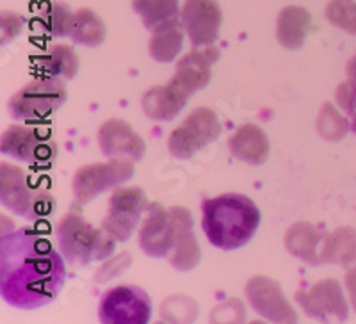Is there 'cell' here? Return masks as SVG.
<instances>
[{
    "mask_svg": "<svg viewBox=\"0 0 356 324\" xmlns=\"http://www.w3.org/2000/svg\"><path fill=\"white\" fill-rule=\"evenodd\" d=\"M31 228L2 234L0 294L11 307L34 310L52 303L66 280L65 257Z\"/></svg>",
    "mask_w": 356,
    "mask_h": 324,
    "instance_id": "cell-1",
    "label": "cell"
},
{
    "mask_svg": "<svg viewBox=\"0 0 356 324\" xmlns=\"http://www.w3.org/2000/svg\"><path fill=\"white\" fill-rule=\"evenodd\" d=\"M262 221L255 202L244 195L216 196L203 202L202 228L207 239L218 250L234 252L246 246Z\"/></svg>",
    "mask_w": 356,
    "mask_h": 324,
    "instance_id": "cell-2",
    "label": "cell"
},
{
    "mask_svg": "<svg viewBox=\"0 0 356 324\" xmlns=\"http://www.w3.org/2000/svg\"><path fill=\"white\" fill-rule=\"evenodd\" d=\"M57 243L65 260L70 264L88 266L111 259L116 250L113 235L104 228H95L84 216L70 212L57 223Z\"/></svg>",
    "mask_w": 356,
    "mask_h": 324,
    "instance_id": "cell-3",
    "label": "cell"
},
{
    "mask_svg": "<svg viewBox=\"0 0 356 324\" xmlns=\"http://www.w3.org/2000/svg\"><path fill=\"white\" fill-rule=\"evenodd\" d=\"M0 202L25 219H41L56 211V200L50 193L36 189L29 175L11 162L0 164Z\"/></svg>",
    "mask_w": 356,
    "mask_h": 324,
    "instance_id": "cell-4",
    "label": "cell"
},
{
    "mask_svg": "<svg viewBox=\"0 0 356 324\" xmlns=\"http://www.w3.org/2000/svg\"><path fill=\"white\" fill-rule=\"evenodd\" d=\"M221 132L222 125L218 113L211 107H196L177 129H173L168 138V152L178 161H187L214 143Z\"/></svg>",
    "mask_w": 356,
    "mask_h": 324,
    "instance_id": "cell-5",
    "label": "cell"
},
{
    "mask_svg": "<svg viewBox=\"0 0 356 324\" xmlns=\"http://www.w3.org/2000/svg\"><path fill=\"white\" fill-rule=\"evenodd\" d=\"M66 100L68 91L61 79H36L9 98V113L17 120L36 122L61 109Z\"/></svg>",
    "mask_w": 356,
    "mask_h": 324,
    "instance_id": "cell-6",
    "label": "cell"
},
{
    "mask_svg": "<svg viewBox=\"0 0 356 324\" xmlns=\"http://www.w3.org/2000/svg\"><path fill=\"white\" fill-rule=\"evenodd\" d=\"M134 177V161L109 159L79 168L73 175L72 191L75 202L86 205L107 189L122 186Z\"/></svg>",
    "mask_w": 356,
    "mask_h": 324,
    "instance_id": "cell-7",
    "label": "cell"
},
{
    "mask_svg": "<svg viewBox=\"0 0 356 324\" xmlns=\"http://www.w3.org/2000/svg\"><path fill=\"white\" fill-rule=\"evenodd\" d=\"M98 317L104 324H146L152 319V300L138 285H118L102 296Z\"/></svg>",
    "mask_w": 356,
    "mask_h": 324,
    "instance_id": "cell-8",
    "label": "cell"
},
{
    "mask_svg": "<svg viewBox=\"0 0 356 324\" xmlns=\"http://www.w3.org/2000/svg\"><path fill=\"white\" fill-rule=\"evenodd\" d=\"M148 198L141 187L118 186L109 200L106 218L102 219V228L109 232L118 243H125L138 228L143 214L148 209Z\"/></svg>",
    "mask_w": 356,
    "mask_h": 324,
    "instance_id": "cell-9",
    "label": "cell"
},
{
    "mask_svg": "<svg viewBox=\"0 0 356 324\" xmlns=\"http://www.w3.org/2000/svg\"><path fill=\"white\" fill-rule=\"evenodd\" d=\"M294 300L308 317L321 323H344L349 317V305L344 298V289L333 278L321 280L310 289L298 291Z\"/></svg>",
    "mask_w": 356,
    "mask_h": 324,
    "instance_id": "cell-10",
    "label": "cell"
},
{
    "mask_svg": "<svg viewBox=\"0 0 356 324\" xmlns=\"http://www.w3.org/2000/svg\"><path fill=\"white\" fill-rule=\"evenodd\" d=\"M244 294L250 307L264 319L278 324H291L298 321V314L285 298L276 280L266 275H257L248 280Z\"/></svg>",
    "mask_w": 356,
    "mask_h": 324,
    "instance_id": "cell-11",
    "label": "cell"
},
{
    "mask_svg": "<svg viewBox=\"0 0 356 324\" xmlns=\"http://www.w3.org/2000/svg\"><path fill=\"white\" fill-rule=\"evenodd\" d=\"M186 34L195 49L214 45L219 36L222 11L216 0H186L180 9Z\"/></svg>",
    "mask_w": 356,
    "mask_h": 324,
    "instance_id": "cell-12",
    "label": "cell"
},
{
    "mask_svg": "<svg viewBox=\"0 0 356 324\" xmlns=\"http://www.w3.org/2000/svg\"><path fill=\"white\" fill-rule=\"evenodd\" d=\"M0 152L17 161L44 162L56 157V143L40 130L25 125H11L0 138Z\"/></svg>",
    "mask_w": 356,
    "mask_h": 324,
    "instance_id": "cell-13",
    "label": "cell"
},
{
    "mask_svg": "<svg viewBox=\"0 0 356 324\" xmlns=\"http://www.w3.org/2000/svg\"><path fill=\"white\" fill-rule=\"evenodd\" d=\"M175 239L177 230L170 209H164L159 202L150 203L138 234V243L143 252L154 259L170 257L175 248Z\"/></svg>",
    "mask_w": 356,
    "mask_h": 324,
    "instance_id": "cell-14",
    "label": "cell"
},
{
    "mask_svg": "<svg viewBox=\"0 0 356 324\" xmlns=\"http://www.w3.org/2000/svg\"><path fill=\"white\" fill-rule=\"evenodd\" d=\"M219 59V50L214 45L195 49L178 59L175 75L168 84L180 91L184 97L191 98L203 90L212 79V65Z\"/></svg>",
    "mask_w": 356,
    "mask_h": 324,
    "instance_id": "cell-15",
    "label": "cell"
},
{
    "mask_svg": "<svg viewBox=\"0 0 356 324\" xmlns=\"http://www.w3.org/2000/svg\"><path fill=\"white\" fill-rule=\"evenodd\" d=\"M98 146L109 159H130L139 162L146 154V143L141 136L120 118H111L98 129Z\"/></svg>",
    "mask_w": 356,
    "mask_h": 324,
    "instance_id": "cell-16",
    "label": "cell"
},
{
    "mask_svg": "<svg viewBox=\"0 0 356 324\" xmlns=\"http://www.w3.org/2000/svg\"><path fill=\"white\" fill-rule=\"evenodd\" d=\"M170 214L173 218L175 230H177V239L175 248L170 255V262L178 271H191L195 269L202 259L198 239L195 235V223L193 216L186 207H170Z\"/></svg>",
    "mask_w": 356,
    "mask_h": 324,
    "instance_id": "cell-17",
    "label": "cell"
},
{
    "mask_svg": "<svg viewBox=\"0 0 356 324\" xmlns=\"http://www.w3.org/2000/svg\"><path fill=\"white\" fill-rule=\"evenodd\" d=\"M326 235L328 234L321 232L312 223L298 221V223L291 225L287 234H285V250L303 264L321 266Z\"/></svg>",
    "mask_w": 356,
    "mask_h": 324,
    "instance_id": "cell-18",
    "label": "cell"
},
{
    "mask_svg": "<svg viewBox=\"0 0 356 324\" xmlns=\"http://www.w3.org/2000/svg\"><path fill=\"white\" fill-rule=\"evenodd\" d=\"M228 150L244 164L260 166L269 157V138L259 125L246 123L228 139Z\"/></svg>",
    "mask_w": 356,
    "mask_h": 324,
    "instance_id": "cell-19",
    "label": "cell"
},
{
    "mask_svg": "<svg viewBox=\"0 0 356 324\" xmlns=\"http://www.w3.org/2000/svg\"><path fill=\"white\" fill-rule=\"evenodd\" d=\"M312 29V15L303 6H287L276 18V40L284 49L300 50Z\"/></svg>",
    "mask_w": 356,
    "mask_h": 324,
    "instance_id": "cell-20",
    "label": "cell"
},
{
    "mask_svg": "<svg viewBox=\"0 0 356 324\" xmlns=\"http://www.w3.org/2000/svg\"><path fill=\"white\" fill-rule=\"evenodd\" d=\"M189 98L184 97L173 86H154L141 97L143 113L154 122H171L186 107Z\"/></svg>",
    "mask_w": 356,
    "mask_h": 324,
    "instance_id": "cell-21",
    "label": "cell"
},
{
    "mask_svg": "<svg viewBox=\"0 0 356 324\" xmlns=\"http://www.w3.org/2000/svg\"><path fill=\"white\" fill-rule=\"evenodd\" d=\"M184 36H186V29L180 18H173L155 27L148 41V52L152 59L157 63L175 61L184 47Z\"/></svg>",
    "mask_w": 356,
    "mask_h": 324,
    "instance_id": "cell-22",
    "label": "cell"
},
{
    "mask_svg": "<svg viewBox=\"0 0 356 324\" xmlns=\"http://www.w3.org/2000/svg\"><path fill=\"white\" fill-rule=\"evenodd\" d=\"M40 72L44 77L72 81L79 73L81 63L75 50L68 45H50L49 50L40 57Z\"/></svg>",
    "mask_w": 356,
    "mask_h": 324,
    "instance_id": "cell-23",
    "label": "cell"
},
{
    "mask_svg": "<svg viewBox=\"0 0 356 324\" xmlns=\"http://www.w3.org/2000/svg\"><path fill=\"white\" fill-rule=\"evenodd\" d=\"M75 24V13L65 2H44L36 13V25L41 33L52 38L70 36Z\"/></svg>",
    "mask_w": 356,
    "mask_h": 324,
    "instance_id": "cell-24",
    "label": "cell"
},
{
    "mask_svg": "<svg viewBox=\"0 0 356 324\" xmlns=\"http://www.w3.org/2000/svg\"><path fill=\"white\" fill-rule=\"evenodd\" d=\"M323 264L351 266L356 264V230L340 227L326 235L323 250Z\"/></svg>",
    "mask_w": 356,
    "mask_h": 324,
    "instance_id": "cell-25",
    "label": "cell"
},
{
    "mask_svg": "<svg viewBox=\"0 0 356 324\" xmlns=\"http://www.w3.org/2000/svg\"><path fill=\"white\" fill-rule=\"evenodd\" d=\"M106 24L93 9L82 8L75 13V24H73V31L70 34L73 43L88 47V49H97L106 41Z\"/></svg>",
    "mask_w": 356,
    "mask_h": 324,
    "instance_id": "cell-26",
    "label": "cell"
},
{
    "mask_svg": "<svg viewBox=\"0 0 356 324\" xmlns=\"http://www.w3.org/2000/svg\"><path fill=\"white\" fill-rule=\"evenodd\" d=\"M180 0H132V9L139 15L143 25L148 31L178 18L180 15Z\"/></svg>",
    "mask_w": 356,
    "mask_h": 324,
    "instance_id": "cell-27",
    "label": "cell"
},
{
    "mask_svg": "<svg viewBox=\"0 0 356 324\" xmlns=\"http://www.w3.org/2000/svg\"><path fill=\"white\" fill-rule=\"evenodd\" d=\"M316 127L321 138H324L326 141H340L349 132V122L330 102L323 104V107H321Z\"/></svg>",
    "mask_w": 356,
    "mask_h": 324,
    "instance_id": "cell-28",
    "label": "cell"
},
{
    "mask_svg": "<svg viewBox=\"0 0 356 324\" xmlns=\"http://www.w3.org/2000/svg\"><path fill=\"white\" fill-rule=\"evenodd\" d=\"M326 20L333 27L356 36V2L355 0H330L326 4Z\"/></svg>",
    "mask_w": 356,
    "mask_h": 324,
    "instance_id": "cell-29",
    "label": "cell"
},
{
    "mask_svg": "<svg viewBox=\"0 0 356 324\" xmlns=\"http://www.w3.org/2000/svg\"><path fill=\"white\" fill-rule=\"evenodd\" d=\"M196 316V301L187 296H171L162 303V317L170 323H193Z\"/></svg>",
    "mask_w": 356,
    "mask_h": 324,
    "instance_id": "cell-30",
    "label": "cell"
},
{
    "mask_svg": "<svg viewBox=\"0 0 356 324\" xmlns=\"http://www.w3.org/2000/svg\"><path fill=\"white\" fill-rule=\"evenodd\" d=\"M25 18L15 11H2L0 13V43L6 47L11 43L15 38H18L24 31Z\"/></svg>",
    "mask_w": 356,
    "mask_h": 324,
    "instance_id": "cell-31",
    "label": "cell"
},
{
    "mask_svg": "<svg viewBox=\"0 0 356 324\" xmlns=\"http://www.w3.org/2000/svg\"><path fill=\"white\" fill-rule=\"evenodd\" d=\"M212 323H244L246 312L239 300H228L225 303L218 305L212 312Z\"/></svg>",
    "mask_w": 356,
    "mask_h": 324,
    "instance_id": "cell-32",
    "label": "cell"
},
{
    "mask_svg": "<svg viewBox=\"0 0 356 324\" xmlns=\"http://www.w3.org/2000/svg\"><path fill=\"white\" fill-rule=\"evenodd\" d=\"M132 264V255L129 252H123L122 255L114 257V259L104 260V266L97 271V282H107L111 278L122 275L127 268Z\"/></svg>",
    "mask_w": 356,
    "mask_h": 324,
    "instance_id": "cell-33",
    "label": "cell"
},
{
    "mask_svg": "<svg viewBox=\"0 0 356 324\" xmlns=\"http://www.w3.org/2000/svg\"><path fill=\"white\" fill-rule=\"evenodd\" d=\"M335 102L344 113H356V79L348 77V81L339 84L335 91Z\"/></svg>",
    "mask_w": 356,
    "mask_h": 324,
    "instance_id": "cell-34",
    "label": "cell"
},
{
    "mask_svg": "<svg viewBox=\"0 0 356 324\" xmlns=\"http://www.w3.org/2000/svg\"><path fill=\"white\" fill-rule=\"evenodd\" d=\"M346 282V289L349 292V303H351L353 310L356 312V264L353 268H349V271L346 273L344 276Z\"/></svg>",
    "mask_w": 356,
    "mask_h": 324,
    "instance_id": "cell-35",
    "label": "cell"
},
{
    "mask_svg": "<svg viewBox=\"0 0 356 324\" xmlns=\"http://www.w3.org/2000/svg\"><path fill=\"white\" fill-rule=\"evenodd\" d=\"M346 70H348V77L356 79V54L351 57V59H349L348 68H346Z\"/></svg>",
    "mask_w": 356,
    "mask_h": 324,
    "instance_id": "cell-36",
    "label": "cell"
}]
</instances>
